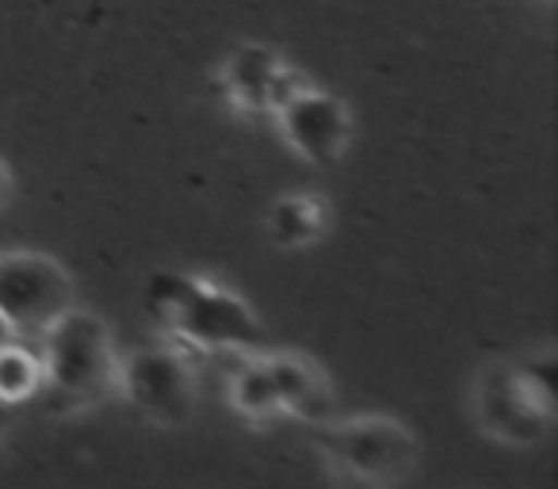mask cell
Listing matches in <instances>:
<instances>
[{
	"instance_id": "5b68a950",
	"label": "cell",
	"mask_w": 558,
	"mask_h": 489,
	"mask_svg": "<svg viewBox=\"0 0 558 489\" xmlns=\"http://www.w3.org/2000/svg\"><path fill=\"white\" fill-rule=\"evenodd\" d=\"M65 310H73V288L54 260L32 253L0 257V314L20 341L47 333Z\"/></svg>"
},
{
	"instance_id": "7c38bea8",
	"label": "cell",
	"mask_w": 558,
	"mask_h": 489,
	"mask_svg": "<svg viewBox=\"0 0 558 489\" xmlns=\"http://www.w3.org/2000/svg\"><path fill=\"white\" fill-rule=\"evenodd\" d=\"M12 341H20L16 337V329L9 326V318H4V314H0V349H9Z\"/></svg>"
},
{
	"instance_id": "4fadbf2b",
	"label": "cell",
	"mask_w": 558,
	"mask_h": 489,
	"mask_svg": "<svg viewBox=\"0 0 558 489\" xmlns=\"http://www.w3.org/2000/svg\"><path fill=\"white\" fill-rule=\"evenodd\" d=\"M9 420H12V405H9V402H0V436L9 432Z\"/></svg>"
},
{
	"instance_id": "7a4b0ae2",
	"label": "cell",
	"mask_w": 558,
	"mask_h": 489,
	"mask_svg": "<svg viewBox=\"0 0 558 489\" xmlns=\"http://www.w3.org/2000/svg\"><path fill=\"white\" fill-rule=\"evenodd\" d=\"M43 387L50 409H85L116 390L119 364L111 352L108 326L93 314L65 310L43 333Z\"/></svg>"
},
{
	"instance_id": "30bf717a",
	"label": "cell",
	"mask_w": 558,
	"mask_h": 489,
	"mask_svg": "<svg viewBox=\"0 0 558 489\" xmlns=\"http://www.w3.org/2000/svg\"><path fill=\"white\" fill-rule=\"evenodd\" d=\"M322 230V207L311 199H288L271 210V237L279 245H306Z\"/></svg>"
},
{
	"instance_id": "5bb4252c",
	"label": "cell",
	"mask_w": 558,
	"mask_h": 489,
	"mask_svg": "<svg viewBox=\"0 0 558 489\" xmlns=\"http://www.w3.org/2000/svg\"><path fill=\"white\" fill-rule=\"evenodd\" d=\"M0 192H4V172H0Z\"/></svg>"
},
{
	"instance_id": "6da1fadb",
	"label": "cell",
	"mask_w": 558,
	"mask_h": 489,
	"mask_svg": "<svg viewBox=\"0 0 558 489\" xmlns=\"http://www.w3.org/2000/svg\"><path fill=\"white\" fill-rule=\"evenodd\" d=\"M149 310L154 318L180 337L184 344L210 352H256L264 341L260 321L253 318L245 303L230 291L215 288L207 280L187 276H154L149 283Z\"/></svg>"
},
{
	"instance_id": "8fae6325",
	"label": "cell",
	"mask_w": 558,
	"mask_h": 489,
	"mask_svg": "<svg viewBox=\"0 0 558 489\" xmlns=\"http://www.w3.org/2000/svg\"><path fill=\"white\" fill-rule=\"evenodd\" d=\"M276 73H279V65L271 62L268 54H260V50H241L238 62H233V85H238V93H248L256 103H264Z\"/></svg>"
},
{
	"instance_id": "52a82bcc",
	"label": "cell",
	"mask_w": 558,
	"mask_h": 489,
	"mask_svg": "<svg viewBox=\"0 0 558 489\" xmlns=\"http://www.w3.org/2000/svg\"><path fill=\"white\" fill-rule=\"evenodd\" d=\"M283 131H288L291 146L314 164H333L341 157L344 142H349V111L322 93H299L291 96L283 108Z\"/></svg>"
},
{
	"instance_id": "ba28073f",
	"label": "cell",
	"mask_w": 558,
	"mask_h": 489,
	"mask_svg": "<svg viewBox=\"0 0 558 489\" xmlns=\"http://www.w3.org/2000/svg\"><path fill=\"white\" fill-rule=\"evenodd\" d=\"M260 367H264V375H268L276 413H291V417H303V420H311V425L326 420L329 387L318 367L295 356H260Z\"/></svg>"
},
{
	"instance_id": "3957f363",
	"label": "cell",
	"mask_w": 558,
	"mask_h": 489,
	"mask_svg": "<svg viewBox=\"0 0 558 489\" xmlns=\"http://www.w3.org/2000/svg\"><path fill=\"white\" fill-rule=\"evenodd\" d=\"M314 443L352 489H398L417 463L410 428L387 417H356L344 425H314Z\"/></svg>"
},
{
	"instance_id": "8992f818",
	"label": "cell",
	"mask_w": 558,
	"mask_h": 489,
	"mask_svg": "<svg viewBox=\"0 0 558 489\" xmlns=\"http://www.w3.org/2000/svg\"><path fill=\"white\" fill-rule=\"evenodd\" d=\"M123 394L157 425H184L195 413V371L177 349H142L119 367Z\"/></svg>"
},
{
	"instance_id": "277c9868",
	"label": "cell",
	"mask_w": 558,
	"mask_h": 489,
	"mask_svg": "<svg viewBox=\"0 0 558 489\" xmlns=\"http://www.w3.org/2000/svg\"><path fill=\"white\" fill-rule=\"evenodd\" d=\"M478 420L489 436L535 443L555 425V356H527L494 364L478 387Z\"/></svg>"
},
{
	"instance_id": "9c48e42d",
	"label": "cell",
	"mask_w": 558,
	"mask_h": 489,
	"mask_svg": "<svg viewBox=\"0 0 558 489\" xmlns=\"http://www.w3.org/2000/svg\"><path fill=\"white\" fill-rule=\"evenodd\" d=\"M43 387V359L39 352L24 349L20 341H12L9 349H0V402H27L39 398Z\"/></svg>"
}]
</instances>
